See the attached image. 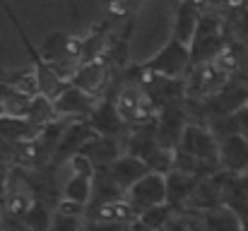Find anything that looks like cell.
Returning a JSON list of instances; mask_svg holds the SVG:
<instances>
[{"mask_svg":"<svg viewBox=\"0 0 248 231\" xmlns=\"http://www.w3.org/2000/svg\"><path fill=\"white\" fill-rule=\"evenodd\" d=\"M176 150L188 154V156H195L198 161H205V159L215 156V150H217V147H215L212 135H210L205 128L188 123V125L183 128V133H181V140H178V147H176Z\"/></svg>","mask_w":248,"mask_h":231,"instance_id":"9c48e42d","label":"cell"},{"mask_svg":"<svg viewBox=\"0 0 248 231\" xmlns=\"http://www.w3.org/2000/svg\"><path fill=\"white\" fill-rule=\"evenodd\" d=\"M142 0H113V12H118L121 17L130 19L138 10H140Z\"/></svg>","mask_w":248,"mask_h":231,"instance_id":"44dd1931","label":"cell"},{"mask_svg":"<svg viewBox=\"0 0 248 231\" xmlns=\"http://www.w3.org/2000/svg\"><path fill=\"white\" fill-rule=\"evenodd\" d=\"M19 217L29 227V231H48L51 222H53V212H51V207L44 200H31Z\"/></svg>","mask_w":248,"mask_h":231,"instance_id":"2e32d148","label":"cell"},{"mask_svg":"<svg viewBox=\"0 0 248 231\" xmlns=\"http://www.w3.org/2000/svg\"><path fill=\"white\" fill-rule=\"evenodd\" d=\"M128 231H157V229H152V227H147L140 217H135L133 222H130V227H128Z\"/></svg>","mask_w":248,"mask_h":231,"instance_id":"603a6c76","label":"cell"},{"mask_svg":"<svg viewBox=\"0 0 248 231\" xmlns=\"http://www.w3.org/2000/svg\"><path fill=\"white\" fill-rule=\"evenodd\" d=\"M82 152L94 161L96 169L99 166H108L113 159H118L123 154L121 152V145H118V138H108V135H96L94 140H89L84 145Z\"/></svg>","mask_w":248,"mask_h":231,"instance_id":"5bb4252c","label":"cell"},{"mask_svg":"<svg viewBox=\"0 0 248 231\" xmlns=\"http://www.w3.org/2000/svg\"><path fill=\"white\" fill-rule=\"evenodd\" d=\"M96 138V130L89 125V121H78V123H73V125H68L65 130H63V135H61V142H58V147H56V154L58 156H73V154L82 152L84 145L89 142V140H94Z\"/></svg>","mask_w":248,"mask_h":231,"instance_id":"7c38bea8","label":"cell"},{"mask_svg":"<svg viewBox=\"0 0 248 231\" xmlns=\"http://www.w3.org/2000/svg\"><path fill=\"white\" fill-rule=\"evenodd\" d=\"M41 128L44 125H39L29 116H2L0 118V138L2 140L27 142V140H34L36 133H41Z\"/></svg>","mask_w":248,"mask_h":231,"instance_id":"4fadbf2b","label":"cell"},{"mask_svg":"<svg viewBox=\"0 0 248 231\" xmlns=\"http://www.w3.org/2000/svg\"><path fill=\"white\" fill-rule=\"evenodd\" d=\"M106 169H108L111 178L116 181V185H118L123 193H128V188H130L133 183H138L145 173L152 171L150 164H147L145 159H140V156L128 154V152H123L118 159H113Z\"/></svg>","mask_w":248,"mask_h":231,"instance_id":"ba28073f","label":"cell"},{"mask_svg":"<svg viewBox=\"0 0 248 231\" xmlns=\"http://www.w3.org/2000/svg\"><path fill=\"white\" fill-rule=\"evenodd\" d=\"M125 200H128V205L133 207L135 217L142 215L145 210L155 207V205L166 202V173H159V171L145 173L138 183H133V185L128 188Z\"/></svg>","mask_w":248,"mask_h":231,"instance_id":"3957f363","label":"cell"},{"mask_svg":"<svg viewBox=\"0 0 248 231\" xmlns=\"http://www.w3.org/2000/svg\"><path fill=\"white\" fill-rule=\"evenodd\" d=\"M89 125L96 130V135H108V138H118L121 130L125 128V116L118 108V101L113 96H104L96 101V106L92 108V113L87 116Z\"/></svg>","mask_w":248,"mask_h":231,"instance_id":"277c9868","label":"cell"},{"mask_svg":"<svg viewBox=\"0 0 248 231\" xmlns=\"http://www.w3.org/2000/svg\"><path fill=\"white\" fill-rule=\"evenodd\" d=\"M84 217L78 215H65V212H53V222H51V229L48 231H84L82 224Z\"/></svg>","mask_w":248,"mask_h":231,"instance_id":"d6986e66","label":"cell"},{"mask_svg":"<svg viewBox=\"0 0 248 231\" xmlns=\"http://www.w3.org/2000/svg\"><path fill=\"white\" fill-rule=\"evenodd\" d=\"M200 0H178L173 10V24H171V36H176L183 44H190L195 36V29L200 24Z\"/></svg>","mask_w":248,"mask_h":231,"instance_id":"30bf717a","label":"cell"},{"mask_svg":"<svg viewBox=\"0 0 248 231\" xmlns=\"http://www.w3.org/2000/svg\"><path fill=\"white\" fill-rule=\"evenodd\" d=\"M195 185H198L195 173H186V171L171 169V171L166 173V202H169L176 212L183 210L186 202L193 198Z\"/></svg>","mask_w":248,"mask_h":231,"instance_id":"8fae6325","label":"cell"},{"mask_svg":"<svg viewBox=\"0 0 248 231\" xmlns=\"http://www.w3.org/2000/svg\"><path fill=\"white\" fill-rule=\"evenodd\" d=\"M108 75H111V65L104 58H94V61H84L78 65V70L70 77V84H75V87H80V89L96 96L106 89V84L111 79Z\"/></svg>","mask_w":248,"mask_h":231,"instance_id":"52a82bcc","label":"cell"},{"mask_svg":"<svg viewBox=\"0 0 248 231\" xmlns=\"http://www.w3.org/2000/svg\"><path fill=\"white\" fill-rule=\"evenodd\" d=\"M162 231H193V227H190L183 217H173Z\"/></svg>","mask_w":248,"mask_h":231,"instance_id":"7402d4cb","label":"cell"},{"mask_svg":"<svg viewBox=\"0 0 248 231\" xmlns=\"http://www.w3.org/2000/svg\"><path fill=\"white\" fill-rule=\"evenodd\" d=\"M0 231H7L5 229V224H2V219H0Z\"/></svg>","mask_w":248,"mask_h":231,"instance_id":"cb8c5ba5","label":"cell"},{"mask_svg":"<svg viewBox=\"0 0 248 231\" xmlns=\"http://www.w3.org/2000/svg\"><path fill=\"white\" fill-rule=\"evenodd\" d=\"M147 227H152V229L162 231L176 217V212H173V207L169 205V202H162V205H155V207H150V210H145L142 215H138Z\"/></svg>","mask_w":248,"mask_h":231,"instance_id":"e0dca14e","label":"cell"},{"mask_svg":"<svg viewBox=\"0 0 248 231\" xmlns=\"http://www.w3.org/2000/svg\"><path fill=\"white\" fill-rule=\"evenodd\" d=\"M222 156L229 166H239L241 164V140L239 138H229L222 145Z\"/></svg>","mask_w":248,"mask_h":231,"instance_id":"ffe728a7","label":"cell"},{"mask_svg":"<svg viewBox=\"0 0 248 231\" xmlns=\"http://www.w3.org/2000/svg\"><path fill=\"white\" fill-rule=\"evenodd\" d=\"M0 7H2V12L10 17V22H12V27H15V31L19 34V39H22V44H24V48H27V53H29V58H31V70H34V77H36V87H39V94L41 96H46V99H56L58 94H61V89L68 84L63 77L58 75L48 63H46V58L41 56V51L31 44V39H29V34L24 31V27L19 24V19H17V15L12 12V7L5 2V0H0Z\"/></svg>","mask_w":248,"mask_h":231,"instance_id":"6da1fadb","label":"cell"},{"mask_svg":"<svg viewBox=\"0 0 248 231\" xmlns=\"http://www.w3.org/2000/svg\"><path fill=\"white\" fill-rule=\"evenodd\" d=\"M96 101L99 99L94 94L84 92V89L70 84V82L61 89V94L56 99H51L56 116H89L92 108L96 106Z\"/></svg>","mask_w":248,"mask_h":231,"instance_id":"8992f818","label":"cell"},{"mask_svg":"<svg viewBox=\"0 0 248 231\" xmlns=\"http://www.w3.org/2000/svg\"><path fill=\"white\" fill-rule=\"evenodd\" d=\"M186 113L181 106L176 104H166L159 108V116L155 118V138L157 142L166 147V150H176L178 147V140H181V133L186 128Z\"/></svg>","mask_w":248,"mask_h":231,"instance_id":"5b68a950","label":"cell"},{"mask_svg":"<svg viewBox=\"0 0 248 231\" xmlns=\"http://www.w3.org/2000/svg\"><path fill=\"white\" fill-rule=\"evenodd\" d=\"M0 219H2V210H0Z\"/></svg>","mask_w":248,"mask_h":231,"instance_id":"d4e9b609","label":"cell"},{"mask_svg":"<svg viewBox=\"0 0 248 231\" xmlns=\"http://www.w3.org/2000/svg\"><path fill=\"white\" fill-rule=\"evenodd\" d=\"M188 65H190V44H183L176 36H169V41L152 58H147L140 65V70L159 77H183Z\"/></svg>","mask_w":248,"mask_h":231,"instance_id":"7a4b0ae2","label":"cell"},{"mask_svg":"<svg viewBox=\"0 0 248 231\" xmlns=\"http://www.w3.org/2000/svg\"><path fill=\"white\" fill-rule=\"evenodd\" d=\"M92 193H94V176H84V173H75V171L63 185V198L73 200V202H80L84 207L89 205Z\"/></svg>","mask_w":248,"mask_h":231,"instance_id":"9a60e30c","label":"cell"},{"mask_svg":"<svg viewBox=\"0 0 248 231\" xmlns=\"http://www.w3.org/2000/svg\"><path fill=\"white\" fill-rule=\"evenodd\" d=\"M205 231H236V219L227 215L224 210H210L202 219Z\"/></svg>","mask_w":248,"mask_h":231,"instance_id":"ac0fdd59","label":"cell"}]
</instances>
